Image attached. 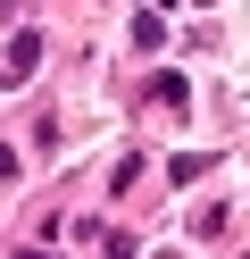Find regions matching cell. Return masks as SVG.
Instances as JSON below:
<instances>
[{
    "label": "cell",
    "instance_id": "obj_1",
    "mask_svg": "<svg viewBox=\"0 0 250 259\" xmlns=\"http://www.w3.org/2000/svg\"><path fill=\"white\" fill-rule=\"evenodd\" d=\"M33 67H42V34H33V25H17V34L0 42V92L33 84Z\"/></svg>",
    "mask_w": 250,
    "mask_h": 259
},
{
    "label": "cell",
    "instance_id": "obj_2",
    "mask_svg": "<svg viewBox=\"0 0 250 259\" xmlns=\"http://www.w3.org/2000/svg\"><path fill=\"white\" fill-rule=\"evenodd\" d=\"M150 101H159V109H183V101H192V84H183V75H159V84H150Z\"/></svg>",
    "mask_w": 250,
    "mask_h": 259
}]
</instances>
